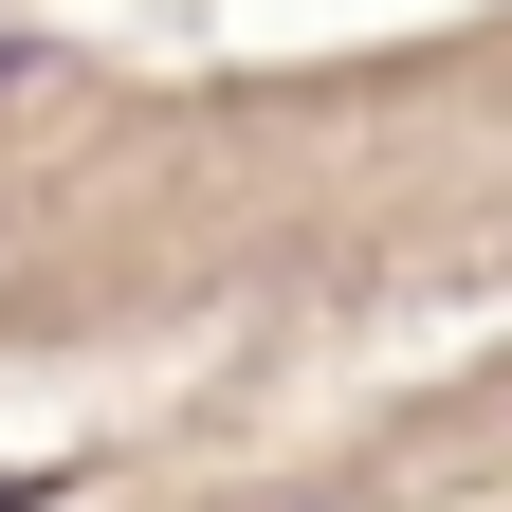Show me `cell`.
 Instances as JSON below:
<instances>
[{
	"label": "cell",
	"instance_id": "6da1fadb",
	"mask_svg": "<svg viewBox=\"0 0 512 512\" xmlns=\"http://www.w3.org/2000/svg\"><path fill=\"white\" fill-rule=\"evenodd\" d=\"M19 74H37V55H19V37H0V92H19Z\"/></svg>",
	"mask_w": 512,
	"mask_h": 512
}]
</instances>
